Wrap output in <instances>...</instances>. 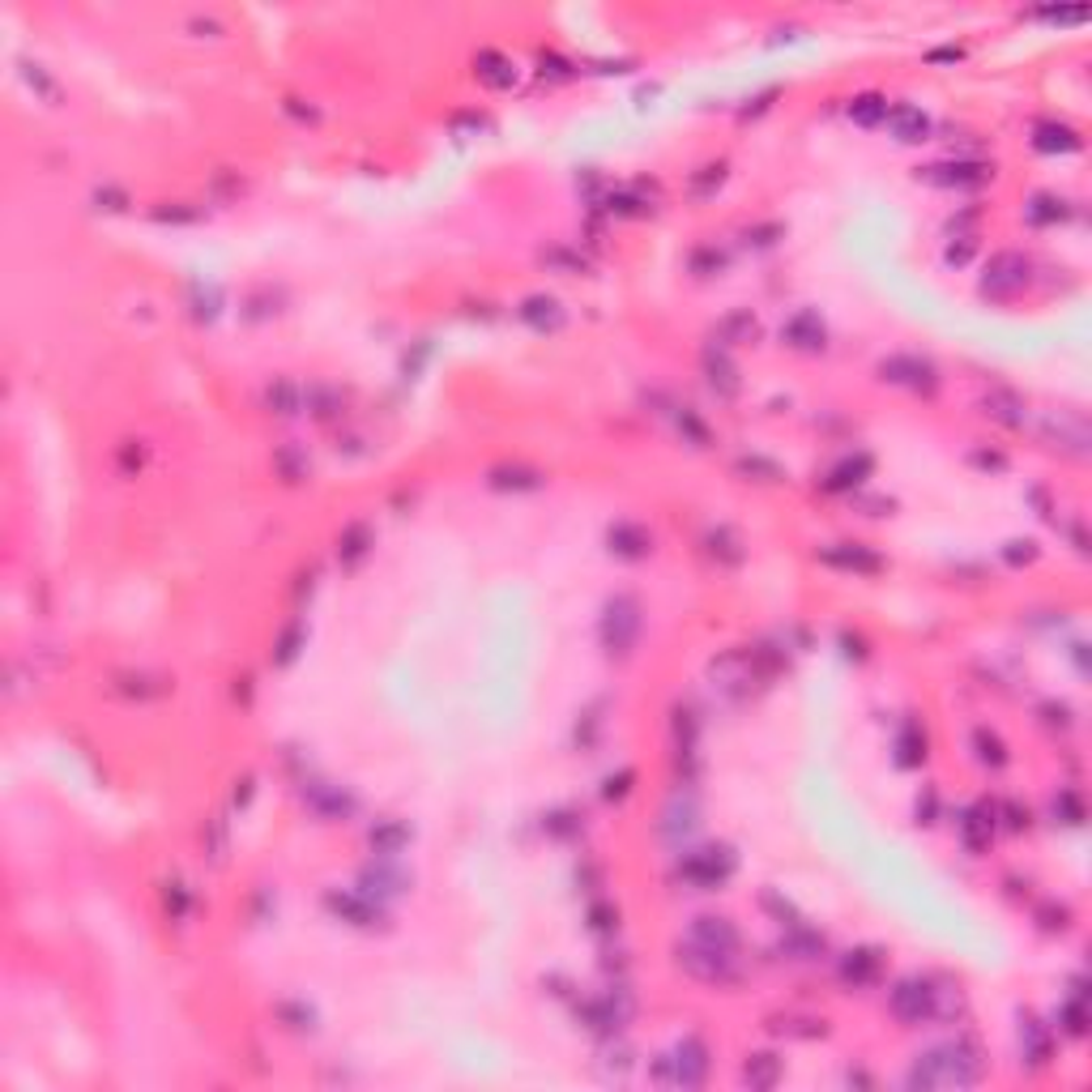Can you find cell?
Here are the masks:
<instances>
[{
    "label": "cell",
    "instance_id": "obj_16",
    "mask_svg": "<svg viewBox=\"0 0 1092 1092\" xmlns=\"http://www.w3.org/2000/svg\"><path fill=\"white\" fill-rule=\"evenodd\" d=\"M611 542H623V547H619L623 555H645V547H649V538H645L641 530H631V525H619V530L611 534Z\"/></svg>",
    "mask_w": 1092,
    "mask_h": 1092
},
{
    "label": "cell",
    "instance_id": "obj_5",
    "mask_svg": "<svg viewBox=\"0 0 1092 1092\" xmlns=\"http://www.w3.org/2000/svg\"><path fill=\"white\" fill-rule=\"evenodd\" d=\"M679 965L700 977V981H713V985H726L738 977V956L734 952H713V947H700V943H687L679 952Z\"/></svg>",
    "mask_w": 1092,
    "mask_h": 1092
},
{
    "label": "cell",
    "instance_id": "obj_6",
    "mask_svg": "<svg viewBox=\"0 0 1092 1092\" xmlns=\"http://www.w3.org/2000/svg\"><path fill=\"white\" fill-rule=\"evenodd\" d=\"M730 870H734V854H730V850H717V845L687 854V862H683V875L691 879V884H700V888H717V884H726Z\"/></svg>",
    "mask_w": 1092,
    "mask_h": 1092
},
{
    "label": "cell",
    "instance_id": "obj_1",
    "mask_svg": "<svg viewBox=\"0 0 1092 1092\" xmlns=\"http://www.w3.org/2000/svg\"><path fill=\"white\" fill-rule=\"evenodd\" d=\"M985 1071V1059L973 1041H952V1045H939L931 1054H918V1063L909 1071V1084L913 1088H965V1084H977Z\"/></svg>",
    "mask_w": 1092,
    "mask_h": 1092
},
{
    "label": "cell",
    "instance_id": "obj_3",
    "mask_svg": "<svg viewBox=\"0 0 1092 1092\" xmlns=\"http://www.w3.org/2000/svg\"><path fill=\"white\" fill-rule=\"evenodd\" d=\"M637 637H641V607H637V597H615V602H607L602 645L623 657L631 645H637Z\"/></svg>",
    "mask_w": 1092,
    "mask_h": 1092
},
{
    "label": "cell",
    "instance_id": "obj_2",
    "mask_svg": "<svg viewBox=\"0 0 1092 1092\" xmlns=\"http://www.w3.org/2000/svg\"><path fill=\"white\" fill-rule=\"evenodd\" d=\"M661 1084H679V1088H700L704 1075H709V1050H704L700 1037H683L653 1071Z\"/></svg>",
    "mask_w": 1092,
    "mask_h": 1092
},
{
    "label": "cell",
    "instance_id": "obj_9",
    "mask_svg": "<svg viewBox=\"0 0 1092 1092\" xmlns=\"http://www.w3.org/2000/svg\"><path fill=\"white\" fill-rule=\"evenodd\" d=\"M687 943L713 947V952H738V931H734L726 918H696V926H691V939H687Z\"/></svg>",
    "mask_w": 1092,
    "mask_h": 1092
},
{
    "label": "cell",
    "instance_id": "obj_4",
    "mask_svg": "<svg viewBox=\"0 0 1092 1092\" xmlns=\"http://www.w3.org/2000/svg\"><path fill=\"white\" fill-rule=\"evenodd\" d=\"M892 1015L901 1025H926L939 1015V991H931V981L909 977L892 991Z\"/></svg>",
    "mask_w": 1092,
    "mask_h": 1092
},
{
    "label": "cell",
    "instance_id": "obj_13",
    "mask_svg": "<svg viewBox=\"0 0 1092 1092\" xmlns=\"http://www.w3.org/2000/svg\"><path fill=\"white\" fill-rule=\"evenodd\" d=\"M786 337L794 346H802V350H820L824 346V325L816 321L811 312H802V316H794V321L786 325Z\"/></svg>",
    "mask_w": 1092,
    "mask_h": 1092
},
{
    "label": "cell",
    "instance_id": "obj_7",
    "mask_svg": "<svg viewBox=\"0 0 1092 1092\" xmlns=\"http://www.w3.org/2000/svg\"><path fill=\"white\" fill-rule=\"evenodd\" d=\"M1025 287V261H1020L1015 253H1003L995 257V265L985 269V282H981V291L985 295H1011Z\"/></svg>",
    "mask_w": 1092,
    "mask_h": 1092
},
{
    "label": "cell",
    "instance_id": "obj_14",
    "mask_svg": "<svg viewBox=\"0 0 1092 1092\" xmlns=\"http://www.w3.org/2000/svg\"><path fill=\"white\" fill-rule=\"evenodd\" d=\"M875 973H879V956L875 952H850V956H845V965H840V977L854 981V985L875 981Z\"/></svg>",
    "mask_w": 1092,
    "mask_h": 1092
},
{
    "label": "cell",
    "instance_id": "obj_15",
    "mask_svg": "<svg viewBox=\"0 0 1092 1092\" xmlns=\"http://www.w3.org/2000/svg\"><path fill=\"white\" fill-rule=\"evenodd\" d=\"M854 120H862V124H875V120H884L888 116V102L884 98H875V94H866V98H858L854 102Z\"/></svg>",
    "mask_w": 1092,
    "mask_h": 1092
},
{
    "label": "cell",
    "instance_id": "obj_8",
    "mask_svg": "<svg viewBox=\"0 0 1092 1092\" xmlns=\"http://www.w3.org/2000/svg\"><path fill=\"white\" fill-rule=\"evenodd\" d=\"M884 380H892V384H909V389H935V367L926 363V359H888L884 367Z\"/></svg>",
    "mask_w": 1092,
    "mask_h": 1092
},
{
    "label": "cell",
    "instance_id": "obj_12",
    "mask_svg": "<svg viewBox=\"0 0 1092 1092\" xmlns=\"http://www.w3.org/2000/svg\"><path fill=\"white\" fill-rule=\"evenodd\" d=\"M743 1080L751 1088H772L781 1080V1059H777V1054H751L747 1067H743Z\"/></svg>",
    "mask_w": 1092,
    "mask_h": 1092
},
{
    "label": "cell",
    "instance_id": "obj_10",
    "mask_svg": "<svg viewBox=\"0 0 1092 1092\" xmlns=\"http://www.w3.org/2000/svg\"><path fill=\"white\" fill-rule=\"evenodd\" d=\"M828 563H836V568H854V572H879V555H870L866 547H850V542H840L832 551H824Z\"/></svg>",
    "mask_w": 1092,
    "mask_h": 1092
},
{
    "label": "cell",
    "instance_id": "obj_11",
    "mask_svg": "<svg viewBox=\"0 0 1092 1092\" xmlns=\"http://www.w3.org/2000/svg\"><path fill=\"white\" fill-rule=\"evenodd\" d=\"M888 124H892V132L901 137V141H922L926 137V128H931V120L918 112V108H888V116H884Z\"/></svg>",
    "mask_w": 1092,
    "mask_h": 1092
}]
</instances>
